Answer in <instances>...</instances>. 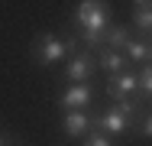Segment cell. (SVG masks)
Returning <instances> with one entry per match:
<instances>
[{
  "instance_id": "6da1fadb",
  "label": "cell",
  "mask_w": 152,
  "mask_h": 146,
  "mask_svg": "<svg viewBox=\"0 0 152 146\" xmlns=\"http://www.w3.org/2000/svg\"><path fill=\"white\" fill-rule=\"evenodd\" d=\"M75 23H78V46H84L88 52L104 49V29L110 26V3L107 0H81L75 10Z\"/></svg>"
},
{
  "instance_id": "7a4b0ae2",
  "label": "cell",
  "mask_w": 152,
  "mask_h": 146,
  "mask_svg": "<svg viewBox=\"0 0 152 146\" xmlns=\"http://www.w3.org/2000/svg\"><path fill=\"white\" fill-rule=\"evenodd\" d=\"M78 49H81V46H78V36H68V39H61V36H55V32H42V36L32 42L29 58L39 65V68H52L55 62L68 58L71 52H78Z\"/></svg>"
},
{
  "instance_id": "3957f363",
  "label": "cell",
  "mask_w": 152,
  "mask_h": 146,
  "mask_svg": "<svg viewBox=\"0 0 152 146\" xmlns=\"http://www.w3.org/2000/svg\"><path fill=\"white\" fill-rule=\"evenodd\" d=\"M129 117L123 114L120 107L113 104V107H107V111H100V114H91V130H104V133H110V136H123V133H129Z\"/></svg>"
},
{
  "instance_id": "277c9868",
  "label": "cell",
  "mask_w": 152,
  "mask_h": 146,
  "mask_svg": "<svg viewBox=\"0 0 152 146\" xmlns=\"http://www.w3.org/2000/svg\"><path fill=\"white\" fill-rule=\"evenodd\" d=\"M94 68H97V58L88 52V49H78V52H71L68 55V65H65V78L75 85V81H88L94 75Z\"/></svg>"
},
{
  "instance_id": "5b68a950",
  "label": "cell",
  "mask_w": 152,
  "mask_h": 146,
  "mask_svg": "<svg viewBox=\"0 0 152 146\" xmlns=\"http://www.w3.org/2000/svg\"><path fill=\"white\" fill-rule=\"evenodd\" d=\"M136 94H139V75H136V72H129V68L117 72V75L107 81V97H110V101L136 97Z\"/></svg>"
},
{
  "instance_id": "8992f818",
  "label": "cell",
  "mask_w": 152,
  "mask_h": 146,
  "mask_svg": "<svg viewBox=\"0 0 152 146\" xmlns=\"http://www.w3.org/2000/svg\"><path fill=\"white\" fill-rule=\"evenodd\" d=\"M94 97V91L88 81H75V85H68V91L58 97V107L61 111H81V107H88Z\"/></svg>"
},
{
  "instance_id": "52a82bcc",
  "label": "cell",
  "mask_w": 152,
  "mask_h": 146,
  "mask_svg": "<svg viewBox=\"0 0 152 146\" xmlns=\"http://www.w3.org/2000/svg\"><path fill=\"white\" fill-rule=\"evenodd\" d=\"M61 130L68 140H81L88 130H91V114L81 107V111H65V120H61Z\"/></svg>"
},
{
  "instance_id": "ba28073f",
  "label": "cell",
  "mask_w": 152,
  "mask_h": 146,
  "mask_svg": "<svg viewBox=\"0 0 152 146\" xmlns=\"http://www.w3.org/2000/svg\"><path fill=\"white\" fill-rule=\"evenodd\" d=\"M123 55H126V62H152V36H142V39H129L126 46H123Z\"/></svg>"
},
{
  "instance_id": "9c48e42d",
  "label": "cell",
  "mask_w": 152,
  "mask_h": 146,
  "mask_svg": "<svg viewBox=\"0 0 152 146\" xmlns=\"http://www.w3.org/2000/svg\"><path fill=\"white\" fill-rule=\"evenodd\" d=\"M100 55H97V68H104V72H110V75H117V72H123L129 62H126V55L123 52H117V49H97Z\"/></svg>"
},
{
  "instance_id": "30bf717a",
  "label": "cell",
  "mask_w": 152,
  "mask_h": 146,
  "mask_svg": "<svg viewBox=\"0 0 152 146\" xmlns=\"http://www.w3.org/2000/svg\"><path fill=\"white\" fill-rule=\"evenodd\" d=\"M133 39V32H129V26H120V23H110V26L104 29V46L107 49H117V52H123V46Z\"/></svg>"
},
{
  "instance_id": "8fae6325",
  "label": "cell",
  "mask_w": 152,
  "mask_h": 146,
  "mask_svg": "<svg viewBox=\"0 0 152 146\" xmlns=\"http://www.w3.org/2000/svg\"><path fill=\"white\" fill-rule=\"evenodd\" d=\"M133 26L142 36H152V3H136L133 10Z\"/></svg>"
},
{
  "instance_id": "7c38bea8",
  "label": "cell",
  "mask_w": 152,
  "mask_h": 146,
  "mask_svg": "<svg viewBox=\"0 0 152 146\" xmlns=\"http://www.w3.org/2000/svg\"><path fill=\"white\" fill-rule=\"evenodd\" d=\"M81 146H117V140L110 133H104V130H88L81 136Z\"/></svg>"
},
{
  "instance_id": "4fadbf2b",
  "label": "cell",
  "mask_w": 152,
  "mask_h": 146,
  "mask_svg": "<svg viewBox=\"0 0 152 146\" xmlns=\"http://www.w3.org/2000/svg\"><path fill=\"white\" fill-rule=\"evenodd\" d=\"M139 94L146 101H152V62H146L142 72H139Z\"/></svg>"
},
{
  "instance_id": "5bb4252c",
  "label": "cell",
  "mask_w": 152,
  "mask_h": 146,
  "mask_svg": "<svg viewBox=\"0 0 152 146\" xmlns=\"http://www.w3.org/2000/svg\"><path fill=\"white\" fill-rule=\"evenodd\" d=\"M136 133H139L142 140H152V111H146V114L139 117V127H136Z\"/></svg>"
},
{
  "instance_id": "9a60e30c",
  "label": "cell",
  "mask_w": 152,
  "mask_h": 146,
  "mask_svg": "<svg viewBox=\"0 0 152 146\" xmlns=\"http://www.w3.org/2000/svg\"><path fill=\"white\" fill-rule=\"evenodd\" d=\"M0 146H7V133H0Z\"/></svg>"
},
{
  "instance_id": "2e32d148",
  "label": "cell",
  "mask_w": 152,
  "mask_h": 146,
  "mask_svg": "<svg viewBox=\"0 0 152 146\" xmlns=\"http://www.w3.org/2000/svg\"><path fill=\"white\" fill-rule=\"evenodd\" d=\"M136 3H152V0H136Z\"/></svg>"
}]
</instances>
